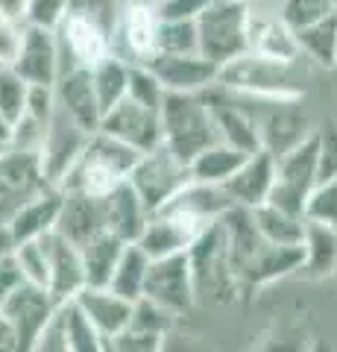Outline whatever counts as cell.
<instances>
[{
    "instance_id": "1",
    "label": "cell",
    "mask_w": 337,
    "mask_h": 352,
    "mask_svg": "<svg viewBox=\"0 0 337 352\" xmlns=\"http://www.w3.org/2000/svg\"><path fill=\"white\" fill-rule=\"evenodd\" d=\"M223 232H226V247H229V264L237 285H270L288 273H297L305 258L302 247H281L270 244L255 229L249 208L232 206L229 212L220 217Z\"/></svg>"
},
{
    "instance_id": "2",
    "label": "cell",
    "mask_w": 337,
    "mask_h": 352,
    "mask_svg": "<svg viewBox=\"0 0 337 352\" xmlns=\"http://www.w3.org/2000/svg\"><path fill=\"white\" fill-rule=\"evenodd\" d=\"M308 59H276L246 50L220 68L217 82L246 100H302Z\"/></svg>"
},
{
    "instance_id": "3",
    "label": "cell",
    "mask_w": 337,
    "mask_h": 352,
    "mask_svg": "<svg viewBox=\"0 0 337 352\" xmlns=\"http://www.w3.org/2000/svg\"><path fill=\"white\" fill-rule=\"evenodd\" d=\"M138 156L141 153L135 147H129L124 141L112 138L108 132L97 129L91 132L89 144H85L82 159L65 176L62 191H82L91 197H106L115 185H121L129 176Z\"/></svg>"
},
{
    "instance_id": "4",
    "label": "cell",
    "mask_w": 337,
    "mask_h": 352,
    "mask_svg": "<svg viewBox=\"0 0 337 352\" xmlns=\"http://www.w3.org/2000/svg\"><path fill=\"white\" fill-rule=\"evenodd\" d=\"M159 118H161V144L170 147L185 162H191L200 150L217 141L214 120L202 94L165 91Z\"/></svg>"
},
{
    "instance_id": "5",
    "label": "cell",
    "mask_w": 337,
    "mask_h": 352,
    "mask_svg": "<svg viewBox=\"0 0 337 352\" xmlns=\"http://www.w3.org/2000/svg\"><path fill=\"white\" fill-rule=\"evenodd\" d=\"M246 18L249 0H211L197 15L202 56L223 68L226 62L246 53Z\"/></svg>"
},
{
    "instance_id": "6",
    "label": "cell",
    "mask_w": 337,
    "mask_h": 352,
    "mask_svg": "<svg viewBox=\"0 0 337 352\" xmlns=\"http://www.w3.org/2000/svg\"><path fill=\"white\" fill-rule=\"evenodd\" d=\"M314 185H317V135L311 132L297 147L276 156L273 191H270L267 200L290 214L305 217V206Z\"/></svg>"
},
{
    "instance_id": "7",
    "label": "cell",
    "mask_w": 337,
    "mask_h": 352,
    "mask_svg": "<svg viewBox=\"0 0 337 352\" xmlns=\"http://www.w3.org/2000/svg\"><path fill=\"white\" fill-rule=\"evenodd\" d=\"M132 188L141 194L150 212H159L185 182L191 179L188 162L179 159L176 153L165 144H156L153 150H144L135 162V168L126 176Z\"/></svg>"
},
{
    "instance_id": "8",
    "label": "cell",
    "mask_w": 337,
    "mask_h": 352,
    "mask_svg": "<svg viewBox=\"0 0 337 352\" xmlns=\"http://www.w3.org/2000/svg\"><path fill=\"white\" fill-rule=\"evenodd\" d=\"M89 138H91V132H85L80 124H73V120L56 106V112H53L50 124H47L45 138H41V144H38L41 176H45L47 185L62 188L65 176H68L73 170V164L82 159Z\"/></svg>"
},
{
    "instance_id": "9",
    "label": "cell",
    "mask_w": 337,
    "mask_h": 352,
    "mask_svg": "<svg viewBox=\"0 0 337 352\" xmlns=\"http://www.w3.org/2000/svg\"><path fill=\"white\" fill-rule=\"evenodd\" d=\"M141 296L156 300L159 305H165L167 311H173L176 317L188 311V308L197 302V288H194L188 250L173 252V256H161V258H150L144 294Z\"/></svg>"
},
{
    "instance_id": "10",
    "label": "cell",
    "mask_w": 337,
    "mask_h": 352,
    "mask_svg": "<svg viewBox=\"0 0 337 352\" xmlns=\"http://www.w3.org/2000/svg\"><path fill=\"white\" fill-rule=\"evenodd\" d=\"M205 103L217 129V141H226L244 153H255L261 150V138H258V124H255V112L246 106L244 97H237L229 88H223L220 82H214L211 88L202 91Z\"/></svg>"
},
{
    "instance_id": "11",
    "label": "cell",
    "mask_w": 337,
    "mask_h": 352,
    "mask_svg": "<svg viewBox=\"0 0 337 352\" xmlns=\"http://www.w3.org/2000/svg\"><path fill=\"white\" fill-rule=\"evenodd\" d=\"M159 3H121L112 27V53L126 62H147L159 50Z\"/></svg>"
},
{
    "instance_id": "12",
    "label": "cell",
    "mask_w": 337,
    "mask_h": 352,
    "mask_svg": "<svg viewBox=\"0 0 337 352\" xmlns=\"http://www.w3.org/2000/svg\"><path fill=\"white\" fill-rule=\"evenodd\" d=\"M53 308H56V300L50 296V291L45 285H36V282H21L3 300L0 314H3L6 323L12 326L21 352H30L36 346L41 329H45V323L50 320Z\"/></svg>"
},
{
    "instance_id": "13",
    "label": "cell",
    "mask_w": 337,
    "mask_h": 352,
    "mask_svg": "<svg viewBox=\"0 0 337 352\" xmlns=\"http://www.w3.org/2000/svg\"><path fill=\"white\" fill-rule=\"evenodd\" d=\"M253 103L261 106V109H253L261 150H267L273 159L288 153L290 147H297L299 141H305L314 132L308 118L297 109L299 100H253Z\"/></svg>"
},
{
    "instance_id": "14",
    "label": "cell",
    "mask_w": 337,
    "mask_h": 352,
    "mask_svg": "<svg viewBox=\"0 0 337 352\" xmlns=\"http://www.w3.org/2000/svg\"><path fill=\"white\" fill-rule=\"evenodd\" d=\"M59 38V59H62V71L68 68H91L103 56L112 53V32L106 27L94 24L91 18L77 15L68 9V15L56 30ZM59 71V74H62Z\"/></svg>"
},
{
    "instance_id": "15",
    "label": "cell",
    "mask_w": 337,
    "mask_h": 352,
    "mask_svg": "<svg viewBox=\"0 0 337 352\" xmlns=\"http://www.w3.org/2000/svg\"><path fill=\"white\" fill-rule=\"evenodd\" d=\"M150 71L159 76L165 91H182V94H202L211 88L220 76V65L205 59L202 53H161L156 50L147 62Z\"/></svg>"
},
{
    "instance_id": "16",
    "label": "cell",
    "mask_w": 337,
    "mask_h": 352,
    "mask_svg": "<svg viewBox=\"0 0 337 352\" xmlns=\"http://www.w3.org/2000/svg\"><path fill=\"white\" fill-rule=\"evenodd\" d=\"M246 50L261 53V56L276 59H299V44L288 21L279 15L276 3L264 0H249V18H246Z\"/></svg>"
},
{
    "instance_id": "17",
    "label": "cell",
    "mask_w": 337,
    "mask_h": 352,
    "mask_svg": "<svg viewBox=\"0 0 337 352\" xmlns=\"http://www.w3.org/2000/svg\"><path fill=\"white\" fill-rule=\"evenodd\" d=\"M100 129L108 132L112 138L124 141V144L135 147L138 153L153 150L156 144H161V118L159 109L141 106L135 100L124 97L121 103H115L112 109L103 112Z\"/></svg>"
},
{
    "instance_id": "18",
    "label": "cell",
    "mask_w": 337,
    "mask_h": 352,
    "mask_svg": "<svg viewBox=\"0 0 337 352\" xmlns=\"http://www.w3.org/2000/svg\"><path fill=\"white\" fill-rule=\"evenodd\" d=\"M9 68L18 71L30 85H53L56 82L59 71H62L56 30H41V27L24 24L18 56L12 59Z\"/></svg>"
},
{
    "instance_id": "19",
    "label": "cell",
    "mask_w": 337,
    "mask_h": 352,
    "mask_svg": "<svg viewBox=\"0 0 337 352\" xmlns=\"http://www.w3.org/2000/svg\"><path fill=\"white\" fill-rule=\"evenodd\" d=\"M47 250V291L56 302L73 300L85 288V264H82V250L59 235L56 229L41 235Z\"/></svg>"
},
{
    "instance_id": "20",
    "label": "cell",
    "mask_w": 337,
    "mask_h": 352,
    "mask_svg": "<svg viewBox=\"0 0 337 352\" xmlns=\"http://www.w3.org/2000/svg\"><path fill=\"white\" fill-rule=\"evenodd\" d=\"M53 91H56V106L73 120V124H80L85 132L100 129L103 109H100V100H97L89 68L62 71L59 80L53 82Z\"/></svg>"
},
{
    "instance_id": "21",
    "label": "cell",
    "mask_w": 337,
    "mask_h": 352,
    "mask_svg": "<svg viewBox=\"0 0 337 352\" xmlns=\"http://www.w3.org/2000/svg\"><path fill=\"white\" fill-rule=\"evenodd\" d=\"M205 232L202 226L191 223L188 217H182L176 212H167V208H159V212L150 214L144 232L135 244L147 252L150 258H161V256H173V252H185L191 250V244Z\"/></svg>"
},
{
    "instance_id": "22",
    "label": "cell",
    "mask_w": 337,
    "mask_h": 352,
    "mask_svg": "<svg viewBox=\"0 0 337 352\" xmlns=\"http://www.w3.org/2000/svg\"><path fill=\"white\" fill-rule=\"evenodd\" d=\"M232 206L235 203H232V197L226 194L223 185L188 179L161 208H167V212H176L182 217H188L191 223L209 229L214 220H220Z\"/></svg>"
},
{
    "instance_id": "23",
    "label": "cell",
    "mask_w": 337,
    "mask_h": 352,
    "mask_svg": "<svg viewBox=\"0 0 337 352\" xmlns=\"http://www.w3.org/2000/svg\"><path fill=\"white\" fill-rule=\"evenodd\" d=\"M150 208L141 200V194L132 188V182L124 179L121 185H115L112 191L103 197V220L106 229L112 235H117L126 244H135L144 232L147 220H150Z\"/></svg>"
},
{
    "instance_id": "24",
    "label": "cell",
    "mask_w": 337,
    "mask_h": 352,
    "mask_svg": "<svg viewBox=\"0 0 337 352\" xmlns=\"http://www.w3.org/2000/svg\"><path fill=\"white\" fill-rule=\"evenodd\" d=\"M59 206H62V188H53V185H45V188L24 197L6 220L9 229H12L15 244L53 232L56 229V217H59Z\"/></svg>"
},
{
    "instance_id": "25",
    "label": "cell",
    "mask_w": 337,
    "mask_h": 352,
    "mask_svg": "<svg viewBox=\"0 0 337 352\" xmlns=\"http://www.w3.org/2000/svg\"><path fill=\"white\" fill-rule=\"evenodd\" d=\"M77 305L85 311V317L94 323V329L103 335V344H108L117 332H124L132 317V300L115 294L108 285H85V288L73 296Z\"/></svg>"
},
{
    "instance_id": "26",
    "label": "cell",
    "mask_w": 337,
    "mask_h": 352,
    "mask_svg": "<svg viewBox=\"0 0 337 352\" xmlns=\"http://www.w3.org/2000/svg\"><path fill=\"white\" fill-rule=\"evenodd\" d=\"M273 176H276V159L270 156L267 150H255V153H249L241 168L223 182V188L232 197L235 206L253 208L270 197V191H273Z\"/></svg>"
},
{
    "instance_id": "27",
    "label": "cell",
    "mask_w": 337,
    "mask_h": 352,
    "mask_svg": "<svg viewBox=\"0 0 337 352\" xmlns=\"http://www.w3.org/2000/svg\"><path fill=\"white\" fill-rule=\"evenodd\" d=\"M106 229L103 220V197H91L82 191H62V206L56 217V232L82 247L97 232Z\"/></svg>"
},
{
    "instance_id": "28",
    "label": "cell",
    "mask_w": 337,
    "mask_h": 352,
    "mask_svg": "<svg viewBox=\"0 0 337 352\" xmlns=\"http://www.w3.org/2000/svg\"><path fill=\"white\" fill-rule=\"evenodd\" d=\"M299 44V53L311 65L320 68H337V9L325 12L323 18L311 21L305 27L293 30Z\"/></svg>"
},
{
    "instance_id": "29",
    "label": "cell",
    "mask_w": 337,
    "mask_h": 352,
    "mask_svg": "<svg viewBox=\"0 0 337 352\" xmlns=\"http://www.w3.org/2000/svg\"><path fill=\"white\" fill-rule=\"evenodd\" d=\"M302 267L308 276H329L337 270V226L305 217V238H302Z\"/></svg>"
},
{
    "instance_id": "30",
    "label": "cell",
    "mask_w": 337,
    "mask_h": 352,
    "mask_svg": "<svg viewBox=\"0 0 337 352\" xmlns=\"http://www.w3.org/2000/svg\"><path fill=\"white\" fill-rule=\"evenodd\" d=\"M0 182L6 185L9 194H21V197L45 188L47 182H45V176H41L38 150L9 147L3 156H0Z\"/></svg>"
},
{
    "instance_id": "31",
    "label": "cell",
    "mask_w": 337,
    "mask_h": 352,
    "mask_svg": "<svg viewBox=\"0 0 337 352\" xmlns=\"http://www.w3.org/2000/svg\"><path fill=\"white\" fill-rule=\"evenodd\" d=\"M249 217H253L255 229L270 241V244L302 247V238H305V217L290 214L285 208L273 206L270 200L249 208Z\"/></svg>"
},
{
    "instance_id": "32",
    "label": "cell",
    "mask_w": 337,
    "mask_h": 352,
    "mask_svg": "<svg viewBox=\"0 0 337 352\" xmlns=\"http://www.w3.org/2000/svg\"><path fill=\"white\" fill-rule=\"evenodd\" d=\"M124 247H126V241L112 235L108 229L97 232L91 241H85L80 247L82 264H85V285H97V288H100V285H108L117 261L124 256Z\"/></svg>"
},
{
    "instance_id": "33",
    "label": "cell",
    "mask_w": 337,
    "mask_h": 352,
    "mask_svg": "<svg viewBox=\"0 0 337 352\" xmlns=\"http://www.w3.org/2000/svg\"><path fill=\"white\" fill-rule=\"evenodd\" d=\"M246 156H249V153L237 150V147H232V144H226V141H214V144H209L205 150H200L197 156L188 162L191 179L223 185L237 168H241Z\"/></svg>"
},
{
    "instance_id": "34",
    "label": "cell",
    "mask_w": 337,
    "mask_h": 352,
    "mask_svg": "<svg viewBox=\"0 0 337 352\" xmlns=\"http://www.w3.org/2000/svg\"><path fill=\"white\" fill-rule=\"evenodd\" d=\"M91 82L97 91L100 109H112L115 103H121L126 97V85H129V62L117 53H108L97 65H91Z\"/></svg>"
},
{
    "instance_id": "35",
    "label": "cell",
    "mask_w": 337,
    "mask_h": 352,
    "mask_svg": "<svg viewBox=\"0 0 337 352\" xmlns=\"http://www.w3.org/2000/svg\"><path fill=\"white\" fill-rule=\"evenodd\" d=\"M147 270H150V256L138 244H126L124 256H121V261H117V267L112 273V279H108V288L135 302L138 296L144 294Z\"/></svg>"
},
{
    "instance_id": "36",
    "label": "cell",
    "mask_w": 337,
    "mask_h": 352,
    "mask_svg": "<svg viewBox=\"0 0 337 352\" xmlns=\"http://www.w3.org/2000/svg\"><path fill=\"white\" fill-rule=\"evenodd\" d=\"M62 311V326H65V340H68V352H100L106 349L103 335L94 329V323L85 317V311L77 305V300L59 302Z\"/></svg>"
},
{
    "instance_id": "37",
    "label": "cell",
    "mask_w": 337,
    "mask_h": 352,
    "mask_svg": "<svg viewBox=\"0 0 337 352\" xmlns=\"http://www.w3.org/2000/svg\"><path fill=\"white\" fill-rule=\"evenodd\" d=\"M27 97H30V82L9 65H0V118L6 124L15 126L24 118Z\"/></svg>"
},
{
    "instance_id": "38",
    "label": "cell",
    "mask_w": 337,
    "mask_h": 352,
    "mask_svg": "<svg viewBox=\"0 0 337 352\" xmlns=\"http://www.w3.org/2000/svg\"><path fill=\"white\" fill-rule=\"evenodd\" d=\"M159 50L161 53H200L197 21L194 18H161Z\"/></svg>"
},
{
    "instance_id": "39",
    "label": "cell",
    "mask_w": 337,
    "mask_h": 352,
    "mask_svg": "<svg viewBox=\"0 0 337 352\" xmlns=\"http://www.w3.org/2000/svg\"><path fill=\"white\" fill-rule=\"evenodd\" d=\"M173 320H176V314L167 311L165 305H159L156 300H150V296H138V300L132 302L129 326L138 329V332H144V335H153V338L165 340L167 332L173 329Z\"/></svg>"
},
{
    "instance_id": "40",
    "label": "cell",
    "mask_w": 337,
    "mask_h": 352,
    "mask_svg": "<svg viewBox=\"0 0 337 352\" xmlns=\"http://www.w3.org/2000/svg\"><path fill=\"white\" fill-rule=\"evenodd\" d=\"M12 258L18 264L24 282H36L47 288V250L41 238H30V241H18L12 250Z\"/></svg>"
},
{
    "instance_id": "41",
    "label": "cell",
    "mask_w": 337,
    "mask_h": 352,
    "mask_svg": "<svg viewBox=\"0 0 337 352\" xmlns=\"http://www.w3.org/2000/svg\"><path fill=\"white\" fill-rule=\"evenodd\" d=\"M126 97L141 106L150 109H161L165 100V88H161L159 76L141 62H129V85H126Z\"/></svg>"
},
{
    "instance_id": "42",
    "label": "cell",
    "mask_w": 337,
    "mask_h": 352,
    "mask_svg": "<svg viewBox=\"0 0 337 352\" xmlns=\"http://www.w3.org/2000/svg\"><path fill=\"white\" fill-rule=\"evenodd\" d=\"M305 217L337 226V173L314 185L308 206H305Z\"/></svg>"
},
{
    "instance_id": "43",
    "label": "cell",
    "mask_w": 337,
    "mask_h": 352,
    "mask_svg": "<svg viewBox=\"0 0 337 352\" xmlns=\"http://www.w3.org/2000/svg\"><path fill=\"white\" fill-rule=\"evenodd\" d=\"M332 9H337L332 0H279V15L288 21L290 30L305 27L311 21L323 18L325 12H332Z\"/></svg>"
},
{
    "instance_id": "44",
    "label": "cell",
    "mask_w": 337,
    "mask_h": 352,
    "mask_svg": "<svg viewBox=\"0 0 337 352\" xmlns=\"http://www.w3.org/2000/svg\"><path fill=\"white\" fill-rule=\"evenodd\" d=\"M68 9H71V0H30L24 24L41 27V30H59Z\"/></svg>"
},
{
    "instance_id": "45",
    "label": "cell",
    "mask_w": 337,
    "mask_h": 352,
    "mask_svg": "<svg viewBox=\"0 0 337 352\" xmlns=\"http://www.w3.org/2000/svg\"><path fill=\"white\" fill-rule=\"evenodd\" d=\"M317 135V182L337 173V120L314 129Z\"/></svg>"
},
{
    "instance_id": "46",
    "label": "cell",
    "mask_w": 337,
    "mask_h": 352,
    "mask_svg": "<svg viewBox=\"0 0 337 352\" xmlns=\"http://www.w3.org/2000/svg\"><path fill=\"white\" fill-rule=\"evenodd\" d=\"M71 12L91 18L94 24H100L112 32L117 12H121V0H71Z\"/></svg>"
},
{
    "instance_id": "47",
    "label": "cell",
    "mask_w": 337,
    "mask_h": 352,
    "mask_svg": "<svg viewBox=\"0 0 337 352\" xmlns=\"http://www.w3.org/2000/svg\"><path fill=\"white\" fill-rule=\"evenodd\" d=\"M21 32H24V24H15L0 15V65H12V59L18 56Z\"/></svg>"
},
{
    "instance_id": "48",
    "label": "cell",
    "mask_w": 337,
    "mask_h": 352,
    "mask_svg": "<svg viewBox=\"0 0 337 352\" xmlns=\"http://www.w3.org/2000/svg\"><path fill=\"white\" fill-rule=\"evenodd\" d=\"M211 0H159V12L161 18H194L209 6Z\"/></svg>"
},
{
    "instance_id": "49",
    "label": "cell",
    "mask_w": 337,
    "mask_h": 352,
    "mask_svg": "<svg viewBox=\"0 0 337 352\" xmlns=\"http://www.w3.org/2000/svg\"><path fill=\"white\" fill-rule=\"evenodd\" d=\"M21 282H24V276H21V270H18V264L12 258V252H9V256L0 258V305H3V300L18 288Z\"/></svg>"
},
{
    "instance_id": "50",
    "label": "cell",
    "mask_w": 337,
    "mask_h": 352,
    "mask_svg": "<svg viewBox=\"0 0 337 352\" xmlns=\"http://www.w3.org/2000/svg\"><path fill=\"white\" fill-rule=\"evenodd\" d=\"M27 3H30V0H0V15L9 18V21H15V24H24Z\"/></svg>"
},
{
    "instance_id": "51",
    "label": "cell",
    "mask_w": 337,
    "mask_h": 352,
    "mask_svg": "<svg viewBox=\"0 0 337 352\" xmlns=\"http://www.w3.org/2000/svg\"><path fill=\"white\" fill-rule=\"evenodd\" d=\"M0 352H18L15 332H12V326L6 323V317H3V314H0Z\"/></svg>"
},
{
    "instance_id": "52",
    "label": "cell",
    "mask_w": 337,
    "mask_h": 352,
    "mask_svg": "<svg viewBox=\"0 0 337 352\" xmlns=\"http://www.w3.org/2000/svg\"><path fill=\"white\" fill-rule=\"evenodd\" d=\"M15 250V238H12V229H9V223H3L0 220V258L9 256V252Z\"/></svg>"
},
{
    "instance_id": "53",
    "label": "cell",
    "mask_w": 337,
    "mask_h": 352,
    "mask_svg": "<svg viewBox=\"0 0 337 352\" xmlns=\"http://www.w3.org/2000/svg\"><path fill=\"white\" fill-rule=\"evenodd\" d=\"M12 147V124H6L3 118H0V156Z\"/></svg>"
},
{
    "instance_id": "54",
    "label": "cell",
    "mask_w": 337,
    "mask_h": 352,
    "mask_svg": "<svg viewBox=\"0 0 337 352\" xmlns=\"http://www.w3.org/2000/svg\"><path fill=\"white\" fill-rule=\"evenodd\" d=\"M121 3H159V0H121Z\"/></svg>"
},
{
    "instance_id": "55",
    "label": "cell",
    "mask_w": 337,
    "mask_h": 352,
    "mask_svg": "<svg viewBox=\"0 0 337 352\" xmlns=\"http://www.w3.org/2000/svg\"><path fill=\"white\" fill-rule=\"evenodd\" d=\"M332 3H334V6H337V0H332Z\"/></svg>"
}]
</instances>
